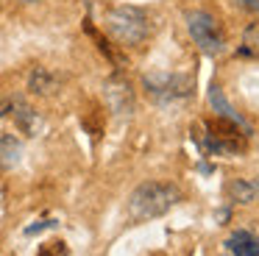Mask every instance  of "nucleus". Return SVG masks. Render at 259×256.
I'll list each match as a JSON object with an SVG mask.
<instances>
[{
  "label": "nucleus",
  "mask_w": 259,
  "mask_h": 256,
  "mask_svg": "<svg viewBox=\"0 0 259 256\" xmlns=\"http://www.w3.org/2000/svg\"><path fill=\"white\" fill-rule=\"evenodd\" d=\"M179 200H181V192L176 184L145 181L128 195L125 215H128L131 223H148V220H156V217L167 215Z\"/></svg>",
  "instance_id": "1"
},
{
  "label": "nucleus",
  "mask_w": 259,
  "mask_h": 256,
  "mask_svg": "<svg viewBox=\"0 0 259 256\" xmlns=\"http://www.w3.org/2000/svg\"><path fill=\"white\" fill-rule=\"evenodd\" d=\"M103 25H106L109 36L123 48H140L151 36V20L137 6H112L103 17Z\"/></svg>",
  "instance_id": "2"
},
{
  "label": "nucleus",
  "mask_w": 259,
  "mask_h": 256,
  "mask_svg": "<svg viewBox=\"0 0 259 256\" xmlns=\"http://www.w3.org/2000/svg\"><path fill=\"white\" fill-rule=\"evenodd\" d=\"M184 22H187V31H190L192 42L198 45V50L203 56L218 59V56L226 53V33L214 14H209L203 9H192L184 14Z\"/></svg>",
  "instance_id": "3"
},
{
  "label": "nucleus",
  "mask_w": 259,
  "mask_h": 256,
  "mask_svg": "<svg viewBox=\"0 0 259 256\" xmlns=\"http://www.w3.org/2000/svg\"><path fill=\"white\" fill-rule=\"evenodd\" d=\"M148 95L159 103H173V100H184L192 92V78L190 75H164V72H153V75L142 78Z\"/></svg>",
  "instance_id": "4"
},
{
  "label": "nucleus",
  "mask_w": 259,
  "mask_h": 256,
  "mask_svg": "<svg viewBox=\"0 0 259 256\" xmlns=\"http://www.w3.org/2000/svg\"><path fill=\"white\" fill-rule=\"evenodd\" d=\"M103 98H106V106L117 117H131L134 114L137 98H134V89H131L128 78L109 75L106 81H103Z\"/></svg>",
  "instance_id": "5"
},
{
  "label": "nucleus",
  "mask_w": 259,
  "mask_h": 256,
  "mask_svg": "<svg viewBox=\"0 0 259 256\" xmlns=\"http://www.w3.org/2000/svg\"><path fill=\"white\" fill-rule=\"evenodd\" d=\"M220 256H259V237L248 228H237L223 239Z\"/></svg>",
  "instance_id": "6"
},
{
  "label": "nucleus",
  "mask_w": 259,
  "mask_h": 256,
  "mask_svg": "<svg viewBox=\"0 0 259 256\" xmlns=\"http://www.w3.org/2000/svg\"><path fill=\"white\" fill-rule=\"evenodd\" d=\"M6 114H12V120L17 122V128L23 134H28V137H34L36 131H39V114H36V109L28 103L25 98H9V109Z\"/></svg>",
  "instance_id": "7"
},
{
  "label": "nucleus",
  "mask_w": 259,
  "mask_h": 256,
  "mask_svg": "<svg viewBox=\"0 0 259 256\" xmlns=\"http://www.w3.org/2000/svg\"><path fill=\"white\" fill-rule=\"evenodd\" d=\"M209 103H212V109H214V111H218L220 120H229V122H234V125H240L242 131L251 134V128H248V125H245V120H242V117L237 114L234 109H231V103L226 100L223 89H220L218 83H212V87H209Z\"/></svg>",
  "instance_id": "8"
},
{
  "label": "nucleus",
  "mask_w": 259,
  "mask_h": 256,
  "mask_svg": "<svg viewBox=\"0 0 259 256\" xmlns=\"http://www.w3.org/2000/svg\"><path fill=\"white\" fill-rule=\"evenodd\" d=\"M234 203H256L259 200V178H237L226 187Z\"/></svg>",
  "instance_id": "9"
},
{
  "label": "nucleus",
  "mask_w": 259,
  "mask_h": 256,
  "mask_svg": "<svg viewBox=\"0 0 259 256\" xmlns=\"http://www.w3.org/2000/svg\"><path fill=\"white\" fill-rule=\"evenodd\" d=\"M23 159V142L14 134L0 137V170H14Z\"/></svg>",
  "instance_id": "10"
},
{
  "label": "nucleus",
  "mask_w": 259,
  "mask_h": 256,
  "mask_svg": "<svg viewBox=\"0 0 259 256\" xmlns=\"http://www.w3.org/2000/svg\"><path fill=\"white\" fill-rule=\"evenodd\" d=\"M28 89L34 95H42V98H48V95H53L59 89V78L53 75L48 67H34L28 75Z\"/></svg>",
  "instance_id": "11"
},
{
  "label": "nucleus",
  "mask_w": 259,
  "mask_h": 256,
  "mask_svg": "<svg viewBox=\"0 0 259 256\" xmlns=\"http://www.w3.org/2000/svg\"><path fill=\"white\" fill-rule=\"evenodd\" d=\"M240 53L242 56H256L259 59V20L251 22L242 33V45H240Z\"/></svg>",
  "instance_id": "12"
},
{
  "label": "nucleus",
  "mask_w": 259,
  "mask_h": 256,
  "mask_svg": "<svg viewBox=\"0 0 259 256\" xmlns=\"http://www.w3.org/2000/svg\"><path fill=\"white\" fill-rule=\"evenodd\" d=\"M36 256H70V253H67V245H64L62 239H53V242L42 245Z\"/></svg>",
  "instance_id": "13"
},
{
  "label": "nucleus",
  "mask_w": 259,
  "mask_h": 256,
  "mask_svg": "<svg viewBox=\"0 0 259 256\" xmlns=\"http://www.w3.org/2000/svg\"><path fill=\"white\" fill-rule=\"evenodd\" d=\"M231 3L242 6V9L251 11V14H259V0H231Z\"/></svg>",
  "instance_id": "14"
},
{
  "label": "nucleus",
  "mask_w": 259,
  "mask_h": 256,
  "mask_svg": "<svg viewBox=\"0 0 259 256\" xmlns=\"http://www.w3.org/2000/svg\"><path fill=\"white\" fill-rule=\"evenodd\" d=\"M53 226H56L53 220H42L39 226H31V228H25V234H39L42 228H53Z\"/></svg>",
  "instance_id": "15"
},
{
  "label": "nucleus",
  "mask_w": 259,
  "mask_h": 256,
  "mask_svg": "<svg viewBox=\"0 0 259 256\" xmlns=\"http://www.w3.org/2000/svg\"><path fill=\"white\" fill-rule=\"evenodd\" d=\"M20 3H36V0H20Z\"/></svg>",
  "instance_id": "16"
}]
</instances>
